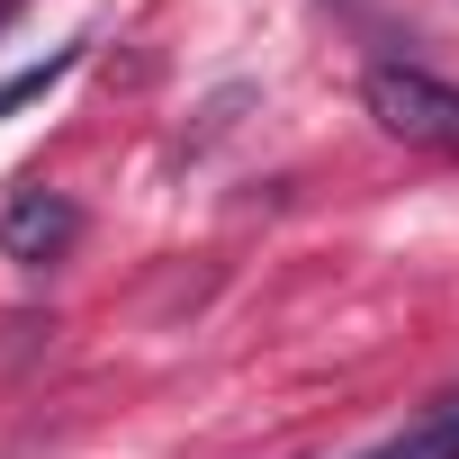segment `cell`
I'll return each mask as SVG.
<instances>
[{"mask_svg": "<svg viewBox=\"0 0 459 459\" xmlns=\"http://www.w3.org/2000/svg\"><path fill=\"white\" fill-rule=\"evenodd\" d=\"M360 100H369V117L387 135H405L423 153H459V91L441 73H423V64H369Z\"/></svg>", "mask_w": 459, "mask_h": 459, "instance_id": "obj_1", "label": "cell"}, {"mask_svg": "<svg viewBox=\"0 0 459 459\" xmlns=\"http://www.w3.org/2000/svg\"><path fill=\"white\" fill-rule=\"evenodd\" d=\"M73 235H82V207H73L64 189H19V198H10V216H0V253L28 262V271L64 262V253H73Z\"/></svg>", "mask_w": 459, "mask_h": 459, "instance_id": "obj_2", "label": "cell"}, {"mask_svg": "<svg viewBox=\"0 0 459 459\" xmlns=\"http://www.w3.org/2000/svg\"><path fill=\"white\" fill-rule=\"evenodd\" d=\"M360 459H459V405L423 414L414 432H396V441H378V450H360Z\"/></svg>", "mask_w": 459, "mask_h": 459, "instance_id": "obj_3", "label": "cell"}, {"mask_svg": "<svg viewBox=\"0 0 459 459\" xmlns=\"http://www.w3.org/2000/svg\"><path fill=\"white\" fill-rule=\"evenodd\" d=\"M82 64V46H64V55H46V64H28V73H10V82H0V117H10V108H28V100H46L64 73Z\"/></svg>", "mask_w": 459, "mask_h": 459, "instance_id": "obj_4", "label": "cell"}]
</instances>
